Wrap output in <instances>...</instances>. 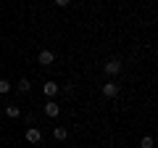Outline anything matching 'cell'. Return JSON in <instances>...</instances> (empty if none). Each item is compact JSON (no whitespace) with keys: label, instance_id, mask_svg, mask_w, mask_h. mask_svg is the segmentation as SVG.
Listing matches in <instances>:
<instances>
[{"label":"cell","instance_id":"6da1fadb","mask_svg":"<svg viewBox=\"0 0 158 148\" xmlns=\"http://www.w3.org/2000/svg\"><path fill=\"white\" fill-rule=\"evenodd\" d=\"M121 58H108L106 63H103V72L108 74V77H116V74H121Z\"/></svg>","mask_w":158,"mask_h":148},{"label":"cell","instance_id":"7a4b0ae2","mask_svg":"<svg viewBox=\"0 0 158 148\" xmlns=\"http://www.w3.org/2000/svg\"><path fill=\"white\" fill-rule=\"evenodd\" d=\"M100 93L106 98H118V93H121V85H118V82H113V80H108L106 85L100 87Z\"/></svg>","mask_w":158,"mask_h":148},{"label":"cell","instance_id":"3957f363","mask_svg":"<svg viewBox=\"0 0 158 148\" xmlns=\"http://www.w3.org/2000/svg\"><path fill=\"white\" fill-rule=\"evenodd\" d=\"M27 143L40 146V143H42V130H40V127H29L27 130Z\"/></svg>","mask_w":158,"mask_h":148},{"label":"cell","instance_id":"277c9868","mask_svg":"<svg viewBox=\"0 0 158 148\" xmlns=\"http://www.w3.org/2000/svg\"><path fill=\"white\" fill-rule=\"evenodd\" d=\"M53 61H56V53L53 50H40L37 53V63H42V66H50Z\"/></svg>","mask_w":158,"mask_h":148},{"label":"cell","instance_id":"5b68a950","mask_svg":"<svg viewBox=\"0 0 158 148\" xmlns=\"http://www.w3.org/2000/svg\"><path fill=\"white\" fill-rule=\"evenodd\" d=\"M58 114H61V106H58L56 101H48V103H45V116H50V119H56Z\"/></svg>","mask_w":158,"mask_h":148},{"label":"cell","instance_id":"8992f818","mask_svg":"<svg viewBox=\"0 0 158 148\" xmlns=\"http://www.w3.org/2000/svg\"><path fill=\"white\" fill-rule=\"evenodd\" d=\"M42 93H45L48 98H56L58 95V82H53V80L45 82V85H42Z\"/></svg>","mask_w":158,"mask_h":148},{"label":"cell","instance_id":"52a82bcc","mask_svg":"<svg viewBox=\"0 0 158 148\" xmlns=\"http://www.w3.org/2000/svg\"><path fill=\"white\" fill-rule=\"evenodd\" d=\"M53 137H56V140H66L69 130H66V127H53Z\"/></svg>","mask_w":158,"mask_h":148},{"label":"cell","instance_id":"ba28073f","mask_svg":"<svg viewBox=\"0 0 158 148\" xmlns=\"http://www.w3.org/2000/svg\"><path fill=\"white\" fill-rule=\"evenodd\" d=\"M19 114H21L19 106H6V116H8V119H19Z\"/></svg>","mask_w":158,"mask_h":148},{"label":"cell","instance_id":"9c48e42d","mask_svg":"<svg viewBox=\"0 0 158 148\" xmlns=\"http://www.w3.org/2000/svg\"><path fill=\"white\" fill-rule=\"evenodd\" d=\"M16 87H19L21 93H29V90H32V82H29L27 77H24V80H19V85H16Z\"/></svg>","mask_w":158,"mask_h":148},{"label":"cell","instance_id":"30bf717a","mask_svg":"<svg viewBox=\"0 0 158 148\" xmlns=\"http://www.w3.org/2000/svg\"><path fill=\"white\" fill-rule=\"evenodd\" d=\"M6 93H11V82H8V80H0V95H6Z\"/></svg>","mask_w":158,"mask_h":148},{"label":"cell","instance_id":"8fae6325","mask_svg":"<svg viewBox=\"0 0 158 148\" xmlns=\"http://www.w3.org/2000/svg\"><path fill=\"white\" fill-rule=\"evenodd\" d=\"M140 148H153V135H145L140 140Z\"/></svg>","mask_w":158,"mask_h":148},{"label":"cell","instance_id":"7c38bea8","mask_svg":"<svg viewBox=\"0 0 158 148\" xmlns=\"http://www.w3.org/2000/svg\"><path fill=\"white\" fill-rule=\"evenodd\" d=\"M53 3H56V6H61V8H66L69 3H71V0H53Z\"/></svg>","mask_w":158,"mask_h":148}]
</instances>
